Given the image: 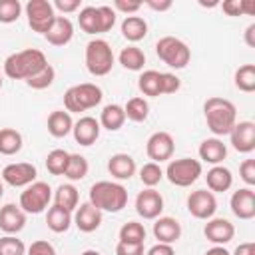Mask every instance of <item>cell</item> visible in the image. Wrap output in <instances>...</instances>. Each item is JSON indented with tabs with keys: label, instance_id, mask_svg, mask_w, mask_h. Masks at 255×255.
<instances>
[{
	"label": "cell",
	"instance_id": "6da1fadb",
	"mask_svg": "<svg viewBox=\"0 0 255 255\" xmlns=\"http://www.w3.org/2000/svg\"><path fill=\"white\" fill-rule=\"evenodd\" d=\"M203 114H205V124H207L209 131L215 137L229 135V131L237 124V110H235L233 102H229L225 98H219V96H213V98L205 100Z\"/></svg>",
	"mask_w": 255,
	"mask_h": 255
},
{
	"label": "cell",
	"instance_id": "7a4b0ae2",
	"mask_svg": "<svg viewBox=\"0 0 255 255\" xmlns=\"http://www.w3.org/2000/svg\"><path fill=\"white\" fill-rule=\"evenodd\" d=\"M48 64L46 54L36 48H26L10 54L4 60V74L12 80H28Z\"/></svg>",
	"mask_w": 255,
	"mask_h": 255
},
{
	"label": "cell",
	"instance_id": "3957f363",
	"mask_svg": "<svg viewBox=\"0 0 255 255\" xmlns=\"http://www.w3.org/2000/svg\"><path fill=\"white\" fill-rule=\"evenodd\" d=\"M88 201L100 211L118 213L128 205V189L116 181H96L90 187Z\"/></svg>",
	"mask_w": 255,
	"mask_h": 255
},
{
	"label": "cell",
	"instance_id": "277c9868",
	"mask_svg": "<svg viewBox=\"0 0 255 255\" xmlns=\"http://www.w3.org/2000/svg\"><path fill=\"white\" fill-rule=\"evenodd\" d=\"M102 88L92 84V82H84V84H76L72 88L66 90L64 94V108L68 114H82L86 110L96 108L102 102Z\"/></svg>",
	"mask_w": 255,
	"mask_h": 255
},
{
	"label": "cell",
	"instance_id": "5b68a950",
	"mask_svg": "<svg viewBox=\"0 0 255 255\" xmlns=\"http://www.w3.org/2000/svg\"><path fill=\"white\" fill-rule=\"evenodd\" d=\"M155 54L163 64H167L169 68H175V70H183L191 60L189 46L175 36L159 38L155 44Z\"/></svg>",
	"mask_w": 255,
	"mask_h": 255
},
{
	"label": "cell",
	"instance_id": "8992f818",
	"mask_svg": "<svg viewBox=\"0 0 255 255\" xmlns=\"http://www.w3.org/2000/svg\"><path fill=\"white\" fill-rule=\"evenodd\" d=\"M86 68L92 76H108L114 68V52H112V46L102 40V38H96V40H90L86 44Z\"/></svg>",
	"mask_w": 255,
	"mask_h": 255
},
{
	"label": "cell",
	"instance_id": "52a82bcc",
	"mask_svg": "<svg viewBox=\"0 0 255 255\" xmlns=\"http://www.w3.org/2000/svg\"><path fill=\"white\" fill-rule=\"evenodd\" d=\"M163 175L169 179L171 185L177 187H189L195 183L201 175V161L193 157H179V159H169Z\"/></svg>",
	"mask_w": 255,
	"mask_h": 255
},
{
	"label": "cell",
	"instance_id": "ba28073f",
	"mask_svg": "<svg viewBox=\"0 0 255 255\" xmlns=\"http://www.w3.org/2000/svg\"><path fill=\"white\" fill-rule=\"evenodd\" d=\"M50 199H52V187L46 181H34L28 187H24L18 205L24 213L38 215L50 205Z\"/></svg>",
	"mask_w": 255,
	"mask_h": 255
},
{
	"label": "cell",
	"instance_id": "9c48e42d",
	"mask_svg": "<svg viewBox=\"0 0 255 255\" xmlns=\"http://www.w3.org/2000/svg\"><path fill=\"white\" fill-rule=\"evenodd\" d=\"M24 12L28 18V26L36 34H46L56 20V10L48 0H30L24 6Z\"/></svg>",
	"mask_w": 255,
	"mask_h": 255
},
{
	"label": "cell",
	"instance_id": "30bf717a",
	"mask_svg": "<svg viewBox=\"0 0 255 255\" xmlns=\"http://www.w3.org/2000/svg\"><path fill=\"white\" fill-rule=\"evenodd\" d=\"M175 151V141L167 131H153L145 141V153L153 163L169 161Z\"/></svg>",
	"mask_w": 255,
	"mask_h": 255
},
{
	"label": "cell",
	"instance_id": "8fae6325",
	"mask_svg": "<svg viewBox=\"0 0 255 255\" xmlns=\"http://www.w3.org/2000/svg\"><path fill=\"white\" fill-rule=\"evenodd\" d=\"M187 211L195 219H211L217 211V199L215 193L209 189H195L187 195Z\"/></svg>",
	"mask_w": 255,
	"mask_h": 255
},
{
	"label": "cell",
	"instance_id": "7c38bea8",
	"mask_svg": "<svg viewBox=\"0 0 255 255\" xmlns=\"http://www.w3.org/2000/svg\"><path fill=\"white\" fill-rule=\"evenodd\" d=\"M38 177V169L34 163L28 161H18V163H8L2 169V181L12 185V187H28L34 183Z\"/></svg>",
	"mask_w": 255,
	"mask_h": 255
},
{
	"label": "cell",
	"instance_id": "4fadbf2b",
	"mask_svg": "<svg viewBox=\"0 0 255 255\" xmlns=\"http://www.w3.org/2000/svg\"><path fill=\"white\" fill-rule=\"evenodd\" d=\"M135 211L143 219H157L163 211V197L153 187H145L135 197Z\"/></svg>",
	"mask_w": 255,
	"mask_h": 255
},
{
	"label": "cell",
	"instance_id": "5bb4252c",
	"mask_svg": "<svg viewBox=\"0 0 255 255\" xmlns=\"http://www.w3.org/2000/svg\"><path fill=\"white\" fill-rule=\"evenodd\" d=\"M229 139L235 151L239 153H251L255 149V124L245 120L237 122L233 129L229 131Z\"/></svg>",
	"mask_w": 255,
	"mask_h": 255
},
{
	"label": "cell",
	"instance_id": "9a60e30c",
	"mask_svg": "<svg viewBox=\"0 0 255 255\" xmlns=\"http://www.w3.org/2000/svg\"><path fill=\"white\" fill-rule=\"evenodd\" d=\"M203 235L207 237V241H211L213 245H227L233 237H235V227L229 219L223 217H211L207 219L205 227H203Z\"/></svg>",
	"mask_w": 255,
	"mask_h": 255
},
{
	"label": "cell",
	"instance_id": "2e32d148",
	"mask_svg": "<svg viewBox=\"0 0 255 255\" xmlns=\"http://www.w3.org/2000/svg\"><path fill=\"white\" fill-rule=\"evenodd\" d=\"M231 211L235 217L249 221L255 217V191L251 187H241L237 191H233L231 199H229Z\"/></svg>",
	"mask_w": 255,
	"mask_h": 255
},
{
	"label": "cell",
	"instance_id": "e0dca14e",
	"mask_svg": "<svg viewBox=\"0 0 255 255\" xmlns=\"http://www.w3.org/2000/svg\"><path fill=\"white\" fill-rule=\"evenodd\" d=\"M72 219H74V225L82 233H92L102 225V211L98 207H94L90 201H86L76 207Z\"/></svg>",
	"mask_w": 255,
	"mask_h": 255
},
{
	"label": "cell",
	"instance_id": "ac0fdd59",
	"mask_svg": "<svg viewBox=\"0 0 255 255\" xmlns=\"http://www.w3.org/2000/svg\"><path fill=\"white\" fill-rule=\"evenodd\" d=\"M26 225V213L16 203H6L0 207V229L6 235H16Z\"/></svg>",
	"mask_w": 255,
	"mask_h": 255
},
{
	"label": "cell",
	"instance_id": "d6986e66",
	"mask_svg": "<svg viewBox=\"0 0 255 255\" xmlns=\"http://www.w3.org/2000/svg\"><path fill=\"white\" fill-rule=\"evenodd\" d=\"M100 129H102V126H100V122L96 118L82 116L78 122H74L72 133H74L76 143H80V145H92L100 137Z\"/></svg>",
	"mask_w": 255,
	"mask_h": 255
},
{
	"label": "cell",
	"instance_id": "ffe728a7",
	"mask_svg": "<svg viewBox=\"0 0 255 255\" xmlns=\"http://www.w3.org/2000/svg\"><path fill=\"white\" fill-rule=\"evenodd\" d=\"M153 237L157 239V243H175L181 237V225L175 217L169 215H159L153 223Z\"/></svg>",
	"mask_w": 255,
	"mask_h": 255
},
{
	"label": "cell",
	"instance_id": "44dd1931",
	"mask_svg": "<svg viewBox=\"0 0 255 255\" xmlns=\"http://www.w3.org/2000/svg\"><path fill=\"white\" fill-rule=\"evenodd\" d=\"M44 36H46L48 44H52V46H66L74 38V24L68 16H56L54 24L50 26V30Z\"/></svg>",
	"mask_w": 255,
	"mask_h": 255
},
{
	"label": "cell",
	"instance_id": "7402d4cb",
	"mask_svg": "<svg viewBox=\"0 0 255 255\" xmlns=\"http://www.w3.org/2000/svg\"><path fill=\"white\" fill-rule=\"evenodd\" d=\"M135 169H137L135 159L129 153H114L108 159V171L112 173V177H116L120 181L131 179L135 175Z\"/></svg>",
	"mask_w": 255,
	"mask_h": 255
},
{
	"label": "cell",
	"instance_id": "603a6c76",
	"mask_svg": "<svg viewBox=\"0 0 255 255\" xmlns=\"http://www.w3.org/2000/svg\"><path fill=\"white\" fill-rule=\"evenodd\" d=\"M199 159L211 165H221V161L227 157V145L219 137H207L199 143Z\"/></svg>",
	"mask_w": 255,
	"mask_h": 255
},
{
	"label": "cell",
	"instance_id": "cb8c5ba5",
	"mask_svg": "<svg viewBox=\"0 0 255 255\" xmlns=\"http://www.w3.org/2000/svg\"><path fill=\"white\" fill-rule=\"evenodd\" d=\"M205 181H207V189L211 193H223L233 185V173L223 165H213L207 171Z\"/></svg>",
	"mask_w": 255,
	"mask_h": 255
},
{
	"label": "cell",
	"instance_id": "d4e9b609",
	"mask_svg": "<svg viewBox=\"0 0 255 255\" xmlns=\"http://www.w3.org/2000/svg\"><path fill=\"white\" fill-rule=\"evenodd\" d=\"M100 126L108 131H118L124 122H126V112H124V106L120 104H108L104 106L102 114H100Z\"/></svg>",
	"mask_w": 255,
	"mask_h": 255
},
{
	"label": "cell",
	"instance_id": "484cf974",
	"mask_svg": "<svg viewBox=\"0 0 255 255\" xmlns=\"http://www.w3.org/2000/svg\"><path fill=\"white\" fill-rule=\"evenodd\" d=\"M122 36L128 42H139L147 36V22L141 16H126L122 20Z\"/></svg>",
	"mask_w": 255,
	"mask_h": 255
},
{
	"label": "cell",
	"instance_id": "4316f807",
	"mask_svg": "<svg viewBox=\"0 0 255 255\" xmlns=\"http://www.w3.org/2000/svg\"><path fill=\"white\" fill-rule=\"evenodd\" d=\"M74 128V120L72 114L64 112V110H56L48 116V131L54 137H66Z\"/></svg>",
	"mask_w": 255,
	"mask_h": 255
},
{
	"label": "cell",
	"instance_id": "83f0119b",
	"mask_svg": "<svg viewBox=\"0 0 255 255\" xmlns=\"http://www.w3.org/2000/svg\"><path fill=\"white\" fill-rule=\"evenodd\" d=\"M54 205L64 207L66 211L74 213L76 207L80 205V193H78V189H76L72 183H62V185H58L56 191H54Z\"/></svg>",
	"mask_w": 255,
	"mask_h": 255
},
{
	"label": "cell",
	"instance_id": "f1b7e54d",
	"mask_svg": "<svg viewBox=\"0 0 255 255\" xmlns=\"http://www.w3.org/2000/svg\"><path fill=\"white\" fill-rule=\"evenodd\" d=\"M72 223H74L72 213L66 211L64 207L52 205V207L48 209V213H46V225H48V229L54 231V233H66Z\"/></svg>",
	"mask_w": 255,
	"mask_h": 255
},
{
	"label": "cell",
	"instance_id": "f546056e",
	"mask_svg": "<svg viewBox=\"0 0 255 255\" xmlns=\"http://www.w3.org/2000/svg\"><path fill=\"white\" fill-rule=\"evenodd\" d=\"M137 88L147 98L161 96V72H157V70H145V72H141V76L137 78Z\"/></svg>",
	"mask_w": 255,
	"mask_h": 255
},
{
	"label": "cell",
	"instance_id": "4dcf8cb0",
	"mask_svg": "<svg viewBox=\"0 0 255 255\" xmlns=\"http://www.w3.org/2000/svg\"><path fill=\"white\" fill-rule=\"evenodd\" d=\"M120 64L126 68V70H131V72H139L143 70V64H145V54L141 48L137 46H126L120 56H118Z\"/></svg>",
	"mask_w": 255,
	"mask_h": 255
},
{
	"label": "cell",
	"instance_id": "1f68e13d",
	"mask_svg": "<svg viewBox=\"0 0 255 255\" xmlns=\"http://www.w3.org/2000/svg\"><path fill=\"white\" fill-rule=\"evenodd\" d=\"M22 133L14 128H2L0 129V153L2 155H16L22 149Z\"/></svg>",
	"mask_w": 255,
	"mask_h": 255
},
{
	"label": "cell",
	"instance_id": "d6a6232c",
	"mask_svg": "<svg viewBox=\"0 0 255 255\" xmlns=\"http://www.w3.org/2000/svg\"><path fill=\"white\" fill-rule=\"evenodd\" d=\"M78 24H80L82 32H86V34H102L98 6H84V8L80 10Z\"/></svg>",
	"mask_w": 255,
	"mask_h": 255
},
{
	"label": "cell",
	"instance_id": "836d02e7",
	"mask_svg": "<svg viewBox=\"0 0 255 255\" xmlns=\"http://www.w3.org/2000/svg\"><path fill=\"white\" fill-rule=\"evenodd\" d=\"M124 112H126V120L141 124L149 116V104L145 98H129L128 104L124 106Z\"/></svg>",
	"mask_w": 255,
	"mask_h": 255
},
{
	"label": "cell",
	"instance_id": "e575fe53",
	"mask_svg": "<svg viewBox=\"0 0 255 255\" xmlns=\"http://www.w3.org/2000/svg\"><path fill=\"white\" fill-rule=\"evenodd\" d=\"M235 88L245 92V94H251L255 92V64H243L235 70Z\"/></svg>",
	"mask_w": 255,
	"mask_h": 255
},
{
	"label": "cell",
	"instance_id": "d590c367",
	"mask_svg": "<svg viewBox=\"0 0 255 255\" xmlns=\"http://www.w3.org/2000/svg\"><path fill=\"white\" fill-rule=\"evenodd\" d=\"M68 161H70V153L66 149H52L46 155V169L52 175H64L68 169Z\"/></svg>",
	"mask_w": 255,
	"mask_h": 255
},
{
	"label": "cell",
	"instance_id": "8d00e7d4",
	"mask_svg": "<svg viewBox=\"0 0 255 255\" xmlns=\"http://www.w3.org/2000/svg\"><path fill=\"white\" fill-rule=\"evenodd\" d=\"M88 169H90V163L84 155L80 153H70V161H68V169H66V177L70 181H80L88 175Z\"/></svg>",
	"mask_w": 255,
	"mask_h": 255
},
{
	"label": "cell",
	"instance_id": "74e56055",
	"mask_svg": "<svg viewBox=\"0 0 255 255\" xmlns=\"http://www.w3.org/2000/svg\"><path fill=\"white\" fill-rule=\"evenodd\" d=\"M120 241L124 243H143L145 241V227L139 221H128L120 227Z\"/></svg>",
	"mask_w": 255,
	"mask_h": 255
},
{
	"label": "cell",
	"instance_id": "f35d334b",
	"mask_svg": "<svg viewBox=\"0 0 255 255\" xmlns=\"http://www.w3.org/2000/svg\"><path fill=\"white\" fill-rule=\"evenodd\" d=\"M54 80H56V70H54L52 64H46L38 74H34L32 78H28L26 84L32 90H46V88H50L54 84Z\"/></svg>",
	"mask_w": 255,
	"mask_h": 255
},
{
	"label": "cell",
	"instance_id": "ab89813d",
	"mask_svg": "<svg viewBox=\"0 0 255 255\" xmlns=\"http://www.w3.org/2000/svg\"><path fill=\"white\" fill-rule=\"evenodd\" d=\"M139 179L145 187H155L161 179H163V169L159 163H153V161H147L139 167Z\"/></svg>",
	"mask_w": 255,
	"mask_h": 255
},
{
	"label": "cell",
	"instance_id": "60d3db41",
	"mask_svg": "<svg viewBox=\"0 0 255 255\" xmlns=\"http://www.w3.org/2000/svg\"><path fill=\"white\" fill-rule=\"evenodd\" d=\"M22 4L20 0H0V22L2 24H12L20 18L22 14Z\"/></svg>",
	"mask_w": 255,
	"mask_h": 255
},
{
	"label": "cell",
	"instance_id": "b9f144b4",
	"mask_svg": "<svg viewBox=\"0 0 255 255\" xmlns=\"http://www.w3.org/2000/svg\"><path fill=\"white\" fill-rule=\"evenodd\" d=\"M0 255H26V245L16 235L0 237Z\"/></svg>",
	"mask_w": 255,
	"mask_h": 255
},
{
	"label": "cell",
	"instance_id": "7bdbcfd3",
	"mask_svg": "<svg viewBox=\"0 0 255 255\" xmlns=\"http://www.w3.org/2000/svg\"><path fill=\"white\" fill-rule=\"evenodd\" d=\"M100 12V26H102V34L110 32L116 24V10L112 6H98Z\"/></svg>",
	"mask_w": 255,
	"mask_h": 255
},
{
	"label": "cell",
	"instance_id": "ee69618b",
	"mask_svg": "<svg viewBox=\"0 0 255 255\" xmlns=\"http://www.w3.org/2000/svg\"><path fill=\"white\" fill-rule=\"evenodd\" d=\"M181 88V80L171 72H161V94H175Z\"/></svg>",
	"mask_w": 255,
	"mask_h": 255
},
{
	"label": "cell",
	"instance_id": "f6af8a7d",
	"mask_svg": "<svg viewBox=\"0 0 255 255\" xmlns=\"http://www.w3.org/2000/svg\"><path fill=\"white\" fill-rule=\"evenodd\" d=\"M26 255H58V253H56V249H54L52 243H48L44 239H38V241H34L26 249Z\"/></svg>",
	"mask_w": 255,
	"mask_h": 255
},
{
	"label": "cell",
	"instance_id": "bcb514c9",
	"mask_svg": "<svg viewBox=\"0 0 255 255\" xmlns=\"http://www.w3.org/2000/svg\"><path fill=\"white\" fill-rule=\"evenodd\" d=\"M239 175L247 183V187H253L255 185V159H245L239 165Z\"/></svg>",
	"mask_w": 255,
	"mask_h": 255
},
{
	"label": "cell",
	"instance_id": "7dc6e473",
	"mask_svg": "<svg viewBox=\"0 0 255 255\" xmlns=\"http://www.w3.org/2000/svg\"><path fill=\"white\" fill-rule=\"evenodd\" d=\"M116 255H145L143 243H124V241H118Z\"/></svg>",
	"mask_w": 255,
	"mask_h": 255
},
{
	"label": "cell",
	"instance_id": "c3c4849f",
	"mask_svg": "<svg viewBox=\"0 0 255 255\" xmlns=\"http://www.w3.org/2000/svg\"><path fill=\"white\" fill-rule=\"evenodd\" d=\"M52 6H54V10H58V12H62V14H72V12L80 10L82 2H80V0H54Z\"/></svg>",
	"mask_w": 255,
	"mask_h": 255
},
{
	"label": "cell",
	"instance_id": "681fc988",
	"mask_svg": "<svg viewBox=\"0 0 255 255\" xmlns=\"http://www.w3.org/2000/svg\"><path fill=\"white\" fill-rule=\"evenodd\" d=\"M139 8H141V2H128V0H116L114 2V10L124 12L126 16H133Z\"/></svg>",
	"mask_w": 255,
	"mask_h": 255
},
{
	"label": "cell",
	"instance_id": "f907efd6",
	"mask_svg": "<svg viewBox=\"0 0 255 255\" xmlns=\"http://www.w3.org/2000/svg\"><path fill=\"white\" fill-rule=\"evenodd\" d=\"M221 10L227 14V16H241L245 14L243 10V0H225L221 4Z\"/></svg>",
	"mask_w": 255,
	"mask_h": 255
},
{
	"label": "cell",
	"instance_id": "816d5d0a",
	"mask_svg": "<svg viewBox=\"0 0 255 255\" xmlns=\"http://www.w3.org/2000/svg\"><path fill=\"white\" fill-rule=\"evenodd\" d=\"M145 255H175V249L167 243H155L145 251Z\"/></svg>",
	"mask_w": 255,
	"mask_h": 255
},
{
	"label": "cell",
	"instance_id": "f5cc1de1",
	"mask_svg": "<svg viewBox=\"0 0 255 255\" xmlns=\"http://www.w3.org/2000/svg\"><path fill=\"white\" fill-rule=\"evenodd\" d=\"M145 6L151 8V10H155V12H167L173 6V2L171 0H159V2L157 0H147Z\"/></svg>",
	"mask_w": 255,
	"mask_h": 255
},
{
	"label": "cell",
	"instance_id": "db71d44e",
	"mask_svg": "<svg viewBox=\"0 0 255 255\" xmlns=\"http://www.w3.org/2000/svg\"><path fill=\"white\" fill-rule=\"evenodd\" d=\"M231 255H255V243H253V241L239 243Z\"/></svg>",
	"mask_w": 255,
	"mask_h": 255
},
{
	"label": "cell",
	"instance_id": "11a10c76",
	"mask_svg": "<svg viewBox=\"0 0 255 255\" xmlns=\"http://www.w3.org/2000/svg\"><path fill=\"white\" fill-rule=\"evenodd\" d=\"M245 44L249 48H255V22L245 28Z\"/></svg>",
	"mask_w": 255,
	"mask_h": 255
},
{
	"label": "cell",
	"instance_id": "9f6ffc18",
	"mask_svg": "<svg viewBox=\"0 0 255 255\" xmlns=\"http://www.w3.org/2000/svg\"><path fill=\"white\" fill-rule=\"evenodd\" d=\"M205 255H231L223 245H213L211 249H207L205 251Z\"/></svg>",
	"mask_w": 255,
	"mask_h": 255
},
{
	"label": "cell",
	"instance_id": "6f0895ef",
	"mask_svg": "<svg viewBox=\"0 0 255 255\" xmlns=\"http://www.w3.org/2000/svg\"><path fill=\"white\" fill-rule=\"evenodd\" d=\"M82 255H102V253H100V251H96V249H86Z\"/></svg>",
	"mask_w": 255,
	"mask_h": 255
},
{
	"label": "cell",
	"instance_id": "680465c9",
	"mask_svg": "<svg viewBox=\"0 0 255 255\" xmlns=\"http://www.w3.org/2000/svg\"><path fill=\"white\" fill-rule=\"evenodd\" d=\"M2 195H4V185H2V181H0V199H2Z\"/></svg>",
	"mask_w": 255,
	"mask_h": 255
},
{
	"label": "cell",
	"instance_id": "91938a15",
	"mask_svg": "<svg viewBox=\"0 0 255 255\" xmlns=\"http://www.w3.org/2000/svg\"><path fill=\"white\" fill-rule=\"evenodd\" d=\"M0 90H2V76H0Z\"/></svg>",
	"mask_w": 255,
	"mask_h": 255
}]
</instances>
